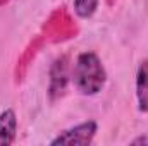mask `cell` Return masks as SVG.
<instances>
[{"mask_svg": "<svg viewBox=\"0 0 148 146\" xmlns=\"http://www.w3.org/2000/svg\"><path fill=\"white\" fill-rule=\"evenodd\" d=\"M71 77L79 95L95 96L103 89L107 83V71L97 53L83 52L76 59Z\"/></svg>", "mask_w": 148, "mask_h": 146, "instance_id": "1", "label": "cell"}, {"mask_svg": "<svg viewBox=\"0 0 148 146\" xmlns=\"http://www.w3.org/2000/svg\"><path fill=\"white\" fill-rule=\"evenodd\" d=\"M17 115L12 108H5L0 113V146H9L16 141Z\"/></svg>", "mask_w": 148, "mask_h": 146, "instance_id": "4", "label": "cell"}, {"mask_svg": "<svg viewBox=\"0 0 148 146\" xmlns=\"http://www.w3.org/2000/svg\"><path fill=\"white\" fill-rule=\"evenodd\" d=\"M98 3H100V0H73V9L77 17L90 19L97 12Z\"/></svg>", "mask_w": 148, "mask_h": 146, "instance_id": "6", "label": "cell"}, {"mask_svg": "<svg viewBox=\"0 0 148 146\" xmlns=\"http://www.w3.org/2000/svg\"><path fill=\"white\" fill-rule=\"evenodd\" d=\"M141 143H148V138H138L133 141V145H141Z\"/></svg>", "mask_w": 148, "mask_h": 146, "instance_id": "7", "label": "cell"}, {"mask_svg": "<svg viewBox=\"0 0 148 146\" xmlns=\"http://www.w3.org/2000/svg\"><path fill=\"white\" fill-rule=\"evenodd\" d=\"M136 102L138 110L148 112V59L141 60L136 69Z\"/></svg>", "mask_w": 148, "mask_h": 146, "instance_id": "5", "label": "cell"}, {"mask_svg": "<svg viewBox=\"0 0 148 146\" xmlns=\"http://www.w3.org/2000/svg\"><path fill=\"white\" fill-rule=\"evenodd\" d=\"M98 131V126L95 120H86L81 122L74 127L64 129L62 132L57 134V138H53L50 141V145H64V146H73V145H90L95 138Z\"/></svg>", "mask_w": 148, "mask_h": 146, "instance_id": "2", "label": "cell"}, {"mask_svg": "<svg viewBox=\"0 0 148 146\" xmlns=\"http://www.w3.org/2000/svg\"><path fill=\"white\" fill-rule=\"evenodd\" d=\"M67 79H69L67 57L62 55L53 62V65L50 69V95H52V98L57 96V95H62V91L66 89Z\"/></svg>", "mask_w": 148, "mask_h": 146, "instance_id": "3", "label": "cell"}]
</instances>
